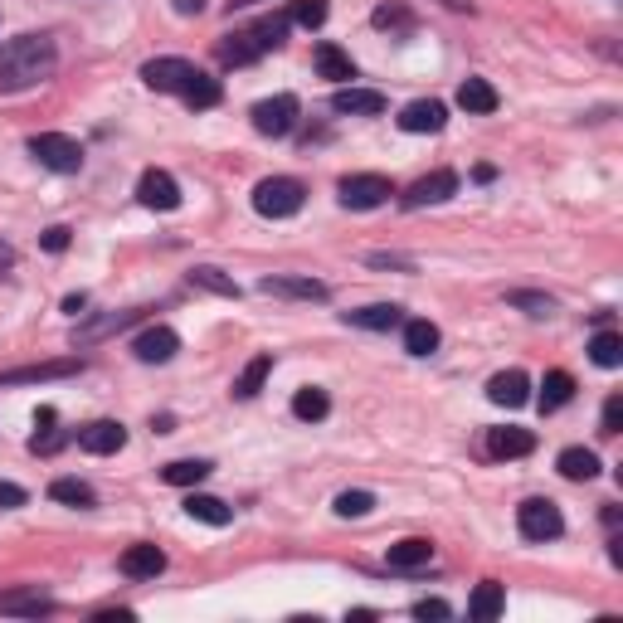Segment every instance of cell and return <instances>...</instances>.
Returning a JSON list of instances; mask_svg holds the SVG:
<instances>
[{"label":"cell","mask_w":623,"mask_h":623,"mask_svg":"<svg viewBox=\"0 0 623 623\" xmlns=\"http://www.w3.org/2000/svg\"><path fill=\"white\" fill-rule=\"evenodd\" d=\"M516 531L526 536V541H555L560 531H565V516L555 502L546 497H526L521 507H516Z\"/></svg>","instance_id":"3957f363"},{"label":"cell","mask_w":623,"mask_h":623,"mask_svg":"<svg viewBox=\"0 0 623 623\" xmlns=\"http://www.w3.org/2000/svg\"><path fill=\"white\" fill-rule=\"evenodd\" d=\"M83 307H88V297H83V293H69V297H64V312H83Z\"/></svg>","instance_id":"c3c4849f"},{"label":"cell","mask_w":623,"mask_h":623,"mask_svg":"<svg viewBox=\"0 0 623 623\" xmlns=\"http://www.w3.org/2000/svg\"><path fill=\"white\" fill-rule=\"evenodd\" d=\"M331 112L380 117V112H385V93H375V88H336V93H331Z\"/></svg>","instance_id":"9a60e30c"},{"label":"cell","mask_w":623,"mask_h":623,"mask_svg":"<svg viewBox=\"0 0 623 623\" xmlns=\"http://www.w3.org/2000/svg\"><path fill=\"white\" fill-rule=\"evenodd\" d=\"M589 361L594 366H604V370H614V366H623V336L619 331H599L594 341H589Z\"/></svg>","instance_id":"1f68e13d"},{"label":"cell","mask_w":623,"mask_h":623,"mask_svg":"<svg viewBox=\"0 0 623 623\" xmlns=\"http://www.w3.org/2000/svg\"><path fill=\"white\" fill-rule=\"evenodd\" d=\"M59 69V49L49 35H15L0 44V93H25Z\"/></svg>","instance_id":"6da1fadb"},{"label":"cell","mask_w":623,"mask_h":623,"mask_svg":"<svg viewBox=\"0 0 623 623\" xmlns=\"http://www.w3.org/2000/svg\"><path fill=\"white\" fill-rule=\"evenodd\" d=\"M49 497L54 502H64V507H93L98 497H93V487L88 482H78V477H54L49 482Z\"/></svg>","instance_id":"836d02e7"},{"label":"cell","mask_w":623,"mask_h":623,"mask_svg":"<svg viewBox=\"0 0 623 623\" xmlns=\"http://www.w3.org/2000/svg\"><path fill=\"white\" fill-rule=\"evenodd\" d=\"M297 112H302V103H297L293 93H278V98H263V103H254V132L258 137H288L297 127Z\"/></svg>","instance_id":"277c9868"},{"label":"cell","mask_w":623,"mask_h":623,"mask_svg":"<svg viewBox=\"0 0 623 623\" xmlns=\"http://www.w3.org/2000/svg\"><path fill=\"white\" fill-rule=\"evenodd\" d=\"M375 25H380V30H385V25H409V10H404V5H380V10H375Z\"/></svg>","instance_id":"b9f144b4"},{"label":"cell","mask_w":623,"mask_h":623,"mask_svg":"<svg viewBox=\"0 0 623 623\" xmlns=\"http://www.w3.org/2000/svg\"><path fill=\"white\" fill-rule=\"evenodd\" d=\"M78 448L93 453V458H108L117 448H127V429H122L117 419H93V424L78 429Z\"/></svg>","instance_id":"8fae6325"},{"label":"cell","mask_w":623,"mask_h":623,"mask_svg":"<svg viewBox=\"0 0 623 623\" xmlns=\"http://www.w3.org/2000/svg\"><path fill=\"white\" fill-rule=\"evenodd\" d=\"M458 195V176L453 171H429L404 190V210H424V205H443Z\"/></svg>","instance_id":"ba28073f"},{"label":"cell","mask_w":623,"mask_h":623,"mask_svg":"<svg viewBox=\"0 0 623 623\" xmlns=\"http://www.w3.org/2000/svg\"><path fill=\"white\" fill-rule=\"evenodd\" d=\"M346 322L361 331H390L404 322V312L395 307V302H375V307H361V312H346Z\"/></svg>","instance_id":"603a6c76"},{"label":"cell","mask_w":623,"mask_h":623,"mask_svg":"<svg viewBox=\"0 0 623 623\" xmlns=\"http://www.w3.org/2000/svg\"><path fill=\"white\" fill-rule=\"evenodd\" d=\"M448 614H453V609H448L443 599H419V604H414V619H448Z\"/></svg>","instance_id":"7bdbcfd3"},{"label":"cell","mask_w":623,"mask_h":623,"mask_svg":"<svg viewBox=\"0 0 623 623\" xmlns=\"http://www.w3.org/2000/svg\"><path fill=\"white\" fill-rule=\"evenodd\" d=\"M536 448V434L531 429H492L487 434V453L492 458H526Z\"/></svg>","instance_id":"ffe728a7"},{"label":"cell","mask_w":623,"mask_h":623,"mask_svg":"<svg viewBox=\"0 0 623 623\" xmlns=\"http://www.w3.org/2000/svg\"><path fill=\"white\" fill-rule=\"evenodd\" d=\"M30 502V492L25 487H15V482H0V507H25Z\"/></svg>","instance_id":"f6af8a7d"},{"label":"cell","mask_w":623,"mask_h":623,"mask_svg":"<svg viewBox=\"0 0 623 623\" xmlns=\"http://www.w3.org/2000/svg\"><path fill=\"white\" fill-rule=\"evenodd\" d=\"M161 477H166L171 487H195V482L210 477V463H205V458H176V463L161 468Z\"/></svg>","instance_id":"d6a6232c"},{"label":"cell","mask_w":623,"mask_h":623,"mask_svg":"<svg viewBox=\"0 0 623 623\" xmlns=\"http://www.w3.org/2000/svg\"><path fill=\"white\" fill-rule=\"evenodd\" d=\"M142 312L147 307H132V312H112V317H98V322H88V327L74 331V346H88V341H103V336H112V331L132 327V322H142Z\"/></svg>","instance_id":"7402d4cb"},{"label":"cell","mask_w":623,"mask_h":623,"mask_svg":"<svg viewBox=\"0 0 623 623\" xmlns=\"http://www.w3.org/2000/svg\"><path fill=\"white\" fill-rule=\"evenodd\" d=\"M288 15H268V20H258V25H249L244 35L258 44V54H268V49H283V39H288Z\"/></svg>","instance_id":"83f0119b"},{"label":"cell","mask_w":623,"mask_h":623,"mask_svg":"<svg viewBox=\"0 0 623 623\" xmlns=\"http://www.w3.org/2000/svg\"><path fill=\"white\" fill-rule=\"evenodd\" d=\"M293 25L302 30H317V25H327V0H293V15H288Z\"/></svg>","instance_id":"f35d334b"},{"label":"cell","mask_w":623,"mask_h":623,"mask_svg":"<svg viewBox=\"0 0 623 623\" xmlns=\"http://www.w3.org/2000/svg\"><path fill=\"white\" fill-rule=\"evenodd\" d=\"M555 463H560V473L570 477V482H589V477L599 473V453H589V448H565Z\"/></svg>","instance_id":"4dcf8cb0"},{"label":"cell","mask_w":623,"mask_h":623,"mask_svg":"<svg viewBox=\"0 0 623 623\" xmlns=\"http://www.w3.org/2000/svg\"><path fill=\"white\" fill-rule=\"evenodd\" d=\"M10 268H15V249H10V244H0V278H5Z\"/></svg>","instance_id":"7dc6e473"},{"label":"cell","mask_w":623,"mask_h":623,"mask_svg":"<svg viewBox=\"0 0 623 623\" xmlns=\"http://www.w3.org/2000/svg\"><path fill=\"white\" fill-rule=\"evenodd\" d=\"M268 297H297V302H327V283H317V278H263L258 283Z\"/></svg>","instance_id":"2e32d148"},{"label":"cell","mask_w":623,"mask_h":623,"mask_svg":"<svg viewBox=\"0 0 623 623\" xmlns=\"http://www.w3.org/2000/svg\"><path fill=\"white\" fill-rule=\"evenodd\" d=\"M268 375H273V356L263 351V356H254L249 366L239 370V380H234V395H239V400H254L258 390H263V380H268Z\"/></svg>","instance_id":"f546056e"},{"label":"cell","mask_w":623,"mask_h":623,"mask_svg":"<svg viewBox=\"0 0 623 623\" xmlns=\"http://www.w3.org/2000/svg\"><path fill=\"white\" fill-rule=\"evenodd\" d=\"M190 108H215L220 103V78H210V74H195L190 78V88L181 93Z\"/></svg>","instance_id":"8d00e7d4"},{"label":"cell","mask_w":623,"mask_h":623,"mask_svg":"<svg viewBox=\"0 0 623 623\" xmlns=\"http://www.w3.org/2000/svg\"><path fill=\"white\" fill-rule=\"evenodd\" d=\"M302 205H307V185L293 176H268L254 185V210L263 220H293Z\"/></svg>","instance_id":"7a4b0ae2"},{"label":"cell","mask_w":623,"mask_h":623,"mask_svg":"<svg viewBox=\"0 0 623 623\" xmlns=\"http://www.w3.org/2000/svg\"><path fill=\"white\" fill-rule=\"evenodd\" d=\"M312 64H317V74L331 78V83H351V78H356V64H351V54H346L341 44H317Z\"/></svg>","instance_id":"ac0fdd59"},{"label":"cell","mask_w":623,"mask_h":623,"mask_svg":"<svg viewBox=\"0 0 623 623\" xmlns=\"http://www.w3.org/2000/svg\"><path fill=\"white\" fill-rule=\"evenodd\" d=\"M132 351H137V361H147V366H166V361L181 351V336L171 327H147L132 341Z\"/></svg>","instance_id":"7c38bea8"},{"label":"cell","mask_w":623,"mask_h":623,"mask_svg":"<svg viewBox=\"0 0 623 623\" xmlns=\"http://www.w3.org/2000/svg\"><path fill=\"white\" fill-rule=\"evenodd\" d=\"M195 74H200V69H195L190 59H147V64H142V83L156 88V93H185Z\"/></svg>","instance_id":"52a82bcc"},{"label":"cell","mask_w":623,"mask_h":623,"mask_svg":"<svg viewBox=\"0 0 623 623\" xmlns=\"http://www.w3.org/2000/svg\"><path fill=\"white\" fill-rule=\"evenodd\" d=\"M623 429V395H609L604 400V434H619Z\"/></svg>","instance_id":"60d3db41"},{"label":"cell","mask_w":623,"mask_h":623,"mask_svg":"<svg viewBox=\"0 0 623 623\" xmlns=\"http://www.w3.org/2000/svg\"><path fill=\"white\" fill-rule=\"evenodd\" d=\"M117 570L127 575V580H156L161 570H166V550L161 546H127L122 550V560H117Z\"/></svg>","instance_id":"4fadbf2b"},{"label":"cell","mask_w":623,"mask_h":623,"mask_svg":"<svg viewBox=\"0 0 623 623\" xmlns=\"http://www.w3.org/2000/svg\"><path fill=\"white\" fill-rule=\"evenodd\" d=\"M190 288L215 293V297H239V283L229 273H220V268H190Z\"/></svg>","instance_id":"d590c367"},{"label":"cell","mask_w":623,"mask_h":623,"mask_svg":"<svg viewBox=\"0 0 623 623\" xmlns=\"http://www.w3.org/2000/svg\"><path fill=\"white\" fill-rule=\"evenodd\" d=\"M429 560H434V546H429V541H419V536L395 541V546L385 550V565H390V570H424Z\"/></svg>","instance_id":"d6986e66"},{"label":"cell","mask_w":623,"mask_h":623,"mask_svg":"<svg viewBox=\"0 0 623 623\" xmlns=\"http://www.w3.org/2000/svg\"><path fill=\"white\" fill-rule=\"evenodd\" d=\"M497 88L487 83V78H463L458 83V108L463 112H497Z\"/></svg>","instance_id":"cb8c5ba5"},{"label":"cell","mask_w":623,"mask_h":623,"mask_svg":"<svg viewBox=\"0 0 623 623\" xmlns=\"http://www.w3.org/2000/svg\"><path fill=\"white\" fill-rule=\"evenodd\" d=\"M83 370V361H74V356H64V361H39V366H15L0 375V390L5 385H44V380H69V375H78Z\"/></svg>","instance_id":"9c48e42d"},{"label":"cell","mask_w":623,"mask_h":623,"mask_svg":"<svg viewBox=\"0 0 623 623\" xmlns=\"http://www.w3.org/2000/svg\"><path fill=\"white\" fill-rule=\"evenodd\" d=\"M487 400L502 404V409H521V404L531 400L526 370H502V375H492V380H487Z\"/></svg>","instance_id":"5bb4252c"},{"label":"cell","mask_w":623,"mask_h":623,"mask_svg":"<svg viewBox=\"0 0 623 623\" xmlns=\"http://www.w3.org/2000/svg\"><path fill=\"white\" fill-rule=\"evenodd\" d=\"M249 5H263V0H229V10H249Z\"/></svg>","instance_id":"681fc988"},{"label":"cell","mask_w":623,"mask_h":623,"mask_svg":"<svg viewBox=\"0 0 623 623\" xmlns=\"http://www.w3.org/2000/svg\"><path fill=\"white\" fill-rule=\"evenodd\" d=\"M404 351H409V356H434V351H439V327L424 322V317L404 322Z\"/></svg>","instance_id":"f1b7e54d"},{"label":"cell","mask_w":623,"mask_h":623,"mask_svg":"<svg viewBox=\"0 0 623 623\" xmlns=\"http://www.w3.org/2000/svg\"><path fill=\"white\" fill-rule=\"evenodd\" d=\"M39 244H44L49 254H64V249H69V229H64V224H54V229H44V239H39Z\"/></svg>","instance_id":"ee69618b"},{"label":"cell","mask_w":623,"mask_h":623,"mask_svg":"<svg viewBox=\"0 0 623 623\" xmlns=\"http://www.w3.org/2000/svg\"><path fill=\"white\" fill-rule=\"evenodd\" d=\"M570 400H575V375L570 370H550L546 385H541V409L555 414V409H565Z\"/></svg>","instance_id":"d4e9b609"},{"label":"cell","mask_w":623,"mask_h":623,"mask_svg":"<svg viewBox=\"0 0 623 623\" xmlns=\"http://www.w3.org/2000/svg\"><path fill=\"white\" fill-rule=\"evenodd\" d=\"M137 200L147 205V210H176L181 205V185L171 171H142V181H137Z\"/></svg>","instance_id":"30bf717a"},{"label":"cell","mask_w":623,"mask_h":623,"mask_svg":"<svg viewBox=\"0 0 623 623\" xmlns=\"http://www.w3.org/2000/svg\"><path fill=\"white\" fill-rule=\"evenodd\" d=\"M370 512H375V497H370V492H341V497H336V516H341V521L370 516Z\"/></svg>","instance_id":"ab89813d"},{"label":"cell","mask_w":623,"mask_h":623,"mask_svg":"<svg viewBox=\"0 0 623 623\" xmlns=\"http://www.w3.org/2000/svg\"><path fill=\"white\" fill-rule=\"evenodd\" d=\"M205 10V0H176V15H200Z\"/></svg>","instance_id":"bcb514c9"},{"label":"cell","mask_w":623,"mask_h":623,"mask_svg":"<svg viewBox=\"0 0 623 623\" xmlns=\"http://www.w3.org/2000/svg\"><path fill=\"white\" fill-rule=\"evenodd\" d=\"M502 609H507V589L497 585V580H482V585L473 589V599H468V614H473L477 623H492Z\"/></svg>","instance_id":"44dd1931"},{"label":"cell","mask_w":623,"mask_h":623,"mask_svg":"<svg viewBox=\"0 0 623 623\" xmlns=\"http://www.w3.org/2000/svg\"><path fill=\"white\" fill-rule=\"evenodd\" d=\"M0 614H25V619H39V614H54V599L49 594H0Z\"/></svg>","instance_id":"4316f807"},{"label":"cell","mask_w":623,"mask_h":623,"mask_svg":"<svg viewBox=\"0 0 623 623\" xmlns=\"http://www.w3.org/2000/svg\"><path fill=\"white\" fill-rule=\"evenodd\" d=\"M327 390H317V385H307V390H297L293 395V414L302 419V424H317V419H327Z\"/></svg>","instance_id":"e575fe53"},{"label":"cell","mask_w":623,"mask_h":623,"mask_svg":"<svg viewBox=\"0 0 623 623\" xmlns=\"http://www.w3.org/2000/svg\"><path fill=\"white\" fill-rule=\"evenodd\" d=\"M443 122H448V108H443L439 98H419V103H409V108L400 112L404 132H439Z\"/></svg>","instance_id":"e0dca14e"},{"label":"cell","mask_w":623,"mask_h":623,"mask_svg":"<svg viewBox=\"0 0 623 623\" xmlns=\"http://www.w3.org/2000/svg\"><path fill=\"white\" fill-rule=\"evenodd\" d=\"M390 195H395V185H390V176H380V171H361V176L341 181V205L346 210H380Z\"/></svg>","instance_id":"8992f818"},{"label":"cell","mask_w":623,"mask_h":623,"mask_svg":"<svg viewBox=\"0 0 623 623\" xmlns=\"http://www.w3.org/2000/svg\"><path fill=\"white\" fill-rule=\"evenodd\" d=\"M507 302L521 307L526 317H550V312H555V297H550V293H531V288H516V293H507Z\"/></svg>","instance_id":"74e56055"},{"label":"cell","mask_w":623,"mask_h":623,"mask_svg":"<svg viewBox=\"0 0 623 623\" xmlns=\"http://www.w3.org/2000/svg\"><path fill=\"white\" fill-rule=\"evenodd\" d=\"M185 512L195 516V521H205V526H229V521H234V507H224L220 497H205V492H190V497H185Z\"/></svg>","instance_id":"484cf974"},{"label":"cell","mask_w":623,"mask_h":623,"mask_svg":"<svg viewBox=\"0 0 623 623\" xmlns=\"http://www.w3.org/2000/svg\"><path fill=\"white\" fill-rule=\"evenodd\" d=\"M39 166H49V171H59V176H74L78 166H83V147H78L74 137H64V132H39L35 142H30Z\"/></svg>","instance_id":"5b68a950"}]
</instances>
